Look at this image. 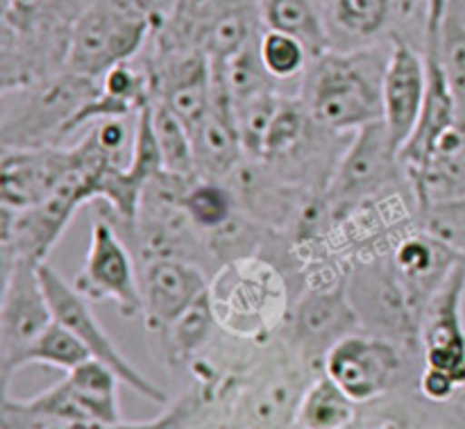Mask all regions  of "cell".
I'll return each mask as SVG.
<instances>
[{"label": "cell", "instance_id": "obj_11", "mask_svg": "<svg viewBox=\"0 0 465 429\" xmlns=\"http://www.w3.org/2000/svg\"><path fill=\"white\" fill-rule=\"evenodd\" d=\"M73 286L89 303H114L125 318L143 312L139 264L121 232L103 214H98L91 225L84 264Z\"/></svg>", "mask_w": 465, "mask_h": 429}, {"label": "cell", "instance_id": "obj_15", "mask_svg": "<svg viewBox=\"0 0 465 429\" xmlns=\"http://www.w3.org/2000/svg\"><path fill=\"white\" fill-rule=\"evenodd\" d=\"M77 164V148H3L0 157V205L5 209H30L44 203L66 180Z\"/></svg>", "mask_w": 465, "mask_h": 429}, {"label": "cell", "instance_id": "obj_23", "mask_svg": "<svg viewBox=\"0 0 465 429\" xmlns=\"http://www.w3.org/2000/svg\"><path fill=\"white\" fill-rule=\"evenodd\" d=\"M359 404L343 394L325 373L312 377L295 414V429H352Z\"/></svg>", "mask_w": 465, "mask_h": 429}, {"label": "cell", "instance_id": "obj_9", "mask_svg": "<svg viewBox=\"0 0 465 429\" xmlns=\"http://www.w3.org/2000/svg\"><path fill=\"white\" fill-rule=\"evenodd\" d=\"M404 345L371 332L336 341L322 359V373L361 407L386 398L404 373Z\"/></svg>", "mask_w": 465, "mask_h": 429}, {"label": "cell", "instance_id": "obj_4", "mask_svg": "<svg viewBox=\"0 0 465 429\" xmlns=\"http://www.w3.org/2000/svg\"><path fill=\"white\" fill-rule=\"evenodd\" d=\"M100 80L59 71L45 80L0 91L3 148L62 145L73 118L98 94Z\"/></svg>", "mask_w": 465, "mask_h": 429}, {"label": "cell", "instance_id": "obj_22", "mask_svg": "<svg viewBox=\"0 0 465 429\" xmlns=\"http://www.w3.org/2000/svg\"><path fill=\"white\" fill-rule=\"evenodd\" d=\"M262 23L266 30L284 32L302 41L312 59L334 48L325 12H321L316 0H262Z\"/></svg>", "mask_w": 465, "mask_h": 429}, {"label": "cell", "instance_id": "obj_10", "mask_svg": "<svg viewBox=\"0 0 465 429\" xmlns=\"http://www.w3.org/2000/svg\"><path fill=\"white\" fill-rule=\"evenodd\" d=\"M39 277L41 284H44L45 298H48L50 309H53L54 321L62 323L64 327L73 332L77 339L84 344V348L89 350L91 359L104 364V366L112 368L121 382L125 386H130L134 394H139L141 398L150 400L154 404H166L168 394L163 389H159L150 377H145L143 373L136 371L132 366L130 359L118 350V345L114 344L112 336L104 332V327L100 325V321L95 318L91 303L71 284V282L64 280L53 266L48 264H41L39 266Z\"/></svg>", "mask_w": 465, "mask_h": 429}, {"label": "cell", "instance_id": "obj_25", "mask_svg": "<svg viewBox=\"0 0 465 429\" xmlns=\"http://www.w3.org/2000/svg\"><path fill=\"white\" fill-rule=\"evenodd\" d=\"M213 330H221V327H218L216 316H213L207 291L180 321L173 323L166 334L159 336L168 364L171 366L189 364L209 344Z\"/></svg>", "mask_w": 465, "mask_h": 429}, {"label": "cell", "instance_id": "obj_2", "mask_svg": "<svg viewBox=\"0 0 465 429\" xmlns=\"http://www.w3.org/2000/svg\"><path fill=\"white\" fill-rule=\"evenodd\" d=\"M91 0H5L0 30L3 89L32 85L66 68L77 16Z\"/></svg>", "mask_w": 465, "mask_h": 429}, {"label": "cell", "instance_id": "obj_27", "mask_svg": "<svg viewBox=\"0 0 465 429\" xmlns=\"http://www.w3.org/2000/svg\"><path fill=\"white\" fill-rule=\"evenodd\" d=\"M257 50L263 68L277 82V86L289 85V82H300L302 85L304 75H307L309 66L313 62L302 41L291 35H284V32L266 30V27L259 35Z\"/></svg>", "mask_w": 465, "mask_h": 429}, {"label": "cell", "instance_id": "obj_14", "mask_svg": "<svg viewBox=\"0 0 465 429\" xmlns=\"http://www.w3.org/2000/svg\"><path fill=\"white\" fill-rule=\"evenodd\" d=\"M145 327L163 336L209 291L212 275L189 259L162 257L139 266Z\"/></svg>", "mask_w": 465, "mask_h": 429}, {"label": "cell", "instance_id": "obj_24", "mask_svg": "<svg viewBox=\"0 0 465 429\" xmlns=\"http://www.w3.org/2000/svg\"><path fill=\"white\" fill-rule=\"evenodd\" d=\"M436 44L465 130V0H443L436 23Z\"/></svg>", "mask_w": 465, "mask_h": 429}, {"label": "cell", "instance_id": "obj_12", "mask_svg": "<svg viewBox=\"0 0 465 429\" xmlns=\"http://www.w3.org/2000/svg\"><path fill=\"white\" fill-rule=\"evenodd\" d=\"M54 321L39 277V264L14 262L3 266V303H0V380L9 394L18 362L32 344Z\"/></svg>", "mask_w": 465, "mask_h": 429}, {"label": "cell", "instance_id": "obj_3", "mask_svg": "<svg viewBox=\"0 0 465 429\" xmlns=\"http://www.w3.org/2000/svg\"><path fill=\"white\" fill-rule=\"evenodd\" d=\"M209 303L218 327L234 339L263 341L289 316V284L263 254L241 257L213 273Z\"/></svg>", "mask_w": 465, "mask_h": 429}, {"label": "cell", "instance_id": "obj_19", "mask_svg": "<svg viewBox=\"0 0 465 429\" xmlns=\"http://www.w3.org/2000/svg\"><path fill=\"white\" fill-rule=\"evenodd\" d=\"M198 177L225 182L245 159L234 105L225 82L213 71V100L207 116L191 130Z\"/></svg>", "mask_w": 465, "mask_h": 429}, {"label": "cell", "instance_id": "obj_18", "mask_svg": "<svg viewBox=\"0 0 465 429\" xmlns=\"http://www.w3.org/2000/svg\"><path fill=\"white\" fill-rule=\"evenodd\" d=\"M389 259L413 312L420 318L450 273L465 262L461 254L422 232L418 225H413L395 241L393 248L389 250Z\"/></svg>", "mask_w": 465, "mask_h": 429}, {"label": "cell", "instance_id": "obj_26", "mask_svg": "<svg viewBox=\"0 0 465 429\" xmlns=\"http://www.w3.org/2000/svg\"><path fill=\"white\" fill-rule=\"evenodd\" d=\"M182 209L203 234L218 230L241 212L234 191L227 182L198 177L189 185L182 198Z\"/></svg>", "mask_w": 465, "mask_h": 429}, {"label": "cell", "instance_id": "obj_8", "mask_svg": "<svg viewBox=\"0 0 465 429\" xmlns=\"http://www.w3.org/2000/svg\"><path fill=\"white\" fill-rule=\"evenodd\" d=\"M121 377L104 364L89 359L82 366L73 368L50 389L32 398L14 400L3 394V409L18 416L39 418L54 423H103L116 425L123 423L121 400H118Z\"/></svg>", "mask_w": 465, "mask_h": 429}, {"label": "cell", "instance_id": "obj_21", "mask_svg": "<svg viewBox=\"0 0 465 429\" xmlns=\"http://www.w3.org/2000/svg\"><path fill=\"white\" fill-rule=\"evenodd\" d=\"M398 0H327L325 18L331 35L350 41V48H366L381 36H391Z\"/></svg>", "mask_w": 465, "mask_h": 429}, {"label": "cell", "instance_id": "obj_16", "mask_svg": "<svg viewBox=\"0 0 465 429\" xmlns=\"http://www.w3.org/2000/svg\"><path fill=\"white\" fill-rule=\"evenodd\" d=\"M293 354L286 350L284 359L259 368L245 391L236 395V416L245 429H289L295 427V414L309 386L304 364H291ZM312 371V368H309Z\"/></svg>", "mask_w": 465, "mask_h": 429}, {"label": "cell", "instance_id": "obj_17", "mask_svg": "<svg viewBox=\"0 0 465 429\" xmlns=\"http://www.w3.org/2000/svg\"><path fill=\"white\" fill-rule=\"evenodd\" d=\"M384 71V125L400 150L407 145L420 121L427 91V66L422 48L402 36L389 39Z\"/></svg>", "mask_w": 465, "mask_h": 429}, {"label": "cell", "instance_id": "obj_29", "mask_svg": "<svg viewBox=\"0 0 465 429\" xmlns=\"http://www.w3.org/2000/svg\"><path fill=\"white\" fill-rule=\"evenodd\" d=\"M89 359L91 354L84 348V344L68 327H64L59 321H53L45 327L44 334L23 354L21 362H18V371L27 366H45L68 373L89 362Z\"/></svg>", "mask_w": 465, "mask_h": 429}, {"label": "cell", "instance_id": "obj_5", "mask_svg": "<svg viewBox=\"0 0 465 429\" xmlns=\"http://www.w3.org/2000/svg\"><path fill=\"white\" fill-rule=\"evenodd\" d=\"M157 16L153 0H91L73 25L66 71L103 80L148 45Z\"/></svg>", "mask_w": 465, "mask_h": 429}, {"label": "cell", "instance_id": "obj_7", "mask_svg": "<svg viewBox=\"0 0 465 429\" xmlns=\"http://www.w3.org/2000/svg\"><path fill=\"white\" fill-rule=\"evenodd\" d=\"M359 325L361 321L348 295V273H336L322 262L286 316L284 348L313 373H322L327 350L343 336L359 332Z\"/></svg>", "mask_w": 465, "mask_h": 429}, {"label": "cell", "instance_id": "obj_20", "mask_svg": "<svg viewBox=\"0 0 465 429\" xmlns=\"http://www.w3.org/2000/svg\"><path fill=\"white\" fill-rule=\"evenodd\" d=\"M221 382L200 380L193 389L168 404L162 416L148 423H116V425H103V423H54L39 421V418L18 416L12 412H0V429H195L200 416L207 407L218 400Z\"/></svg>", "mask_w": 465, "mask_h": 429}, {"label": "cell", "instance_id": "obj_28", "mask_svg": "<svg viewBox=\"0 0 465 429\" xmlns=\"http://www.w3.org/2000/svg\"><path fill=\"white\" fill-rule=\"evenodd\" d=\"M150 114H153L154 135H157L159 148H162L163 171L173 173V175L195 180V177H198V171H195L191 132L186 130L184 123H182L166 105L159 103V100H153V103H150Z\"/></svg>", "mask_w": 465, "mask_h": 429}, {"label": "cell", "instance_id": "obj_1", "mask_svg": "<svg viewBox=\"0 0 465 429\" xmlns=\"http://www.w3.org/2000/svg\"><path fill=\"white\" fill-rule=\"evenodd\" d=\"M389 53L377 45L331 48L313 59L300 85L309 114L336 135H354L384 118V71Z\"/></svg>", "mask_w": 465, "mask_h": 429}, {"label": "cell", "instance_id": "obj_30", "mask_svg": "<svg viewBox=\"0 0 465 429\" xmlns=\"http://www.w3.org/2000/svg\"><path fill=\"white\" fill-rule=\"evenodd\" d=\"M416 225L465 259V198L425 205L416 212Z\"/></svg>", "mask_w": 465, "mask_h": 429}, {"label": "cell", "instance_id": "obj_6", "mask_svg": "<svg viewBox=\"0 0 465 429\" xmlns=\"http://www.w3.org/2000/svg\"><path fill=\"white\" fill-rule=\"evenodd\" d=\"M400 189H411L400 148L391 139L384 121H377L350 136L348 148L322 195L331 223L339 225L354 209Z\"/></svg>", "mask_w": 465, "mask_h": 429}, {"label": "cell", "instance_id": "obj_13", "mask_svg": "<svg viewBox=\"0 0 465 429\" xmlns=\"http://www.w3.org/2000/svg\"><path fill=\"white\" fill-rule=\"evenodd\" d=\"M465 262L443 282L420 318L418 353L427 371L450 377L465 394Z\"/></svg>", "mask_w": 465, "mask_h": 429}, {"label": "cell", "instance_id": "obj_31", "mask_svg": "<svg viewBox=\"0 0 465 429\" xmlns=\"http://www.w3.org/2000/svg\"><path fill=\"white\" fill-rule=\"evenodd\" d=\"M368 429H409V427L404 425L402 421H398L395 416H386V418H380L375 425H371Z\"/></svg>", "mask_w": 465, "mask_h": 429}]
</instances>
